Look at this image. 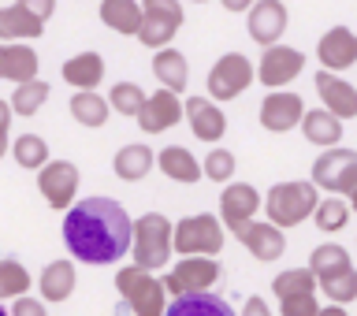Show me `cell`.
Here are the masks:
<instances>
[{
  "label": "cell",
  "instance_id": "cell-49",
  "mask_svg": "<svg viewBox=\"0 0 357 316\" xmlns=\"http://www.w3.org/2000/svg\"><path fill=\"white\" fill-rule=\"evenodd\" d=\"M190 4H208V0H190Z\"/></svg>",
  "mask_w": 357,
  "mask_h": 316
},
{
  "label": "cell",
  "instance_id": "cell-30",
  "mask_svg": "<svg viewBox=\"0 0 357 316\" xmlns=\"http://www.w3.org/2000/svg\"><path fill=\"white\" fill-rule=\"evenodd\" d=\"M350 268H354V261H350V253H346V246H339V242H324L309 257V272L317 276V283H328V279L350 272Z\"/></svg>",
  "mask_w": 357,
  "mask_h": 316
},
{
  "label": "cell",
  "instance_id": "cell-5",
  "mask_svg": "<svg viewBox=\"0 0 357 316\" xmlns=\"http://www.w3.org/2000/svg\"><path fill=\"white\" fill-rule=\"evenodd\" d=\"M223 223L212 212H194L175 223V253L178 257H216L223 250Z\"/></svg>",
  "mask_w": 357,
  "mask_h": 316
},
{
  "label": "cell",
  "instance_id": "cell-11",
  "mask_svg": "<svg viewBox=\"0 0 357 316\" xmlns=\"http://www.w3.org/2000/svg\"><path fill=\"white\" fill-rule=\"evenodd\" d=\"M38 190L49 201V209H71L78 197V167L71 160H49L38 172Z\"/></svg>",
  "mask_w": 357,
  "mask_h": 316
},
{
  "label": "cell",
  "instance_id": "cell-1",
  "mask_svg": "<svg viewBox=\"0 0 357 316\" xmlns=\"http://www.w3.org/2000/svg\"><path fill=\"white\" fill-rule=\"evenodd\" d=\"M134 220L112 197H82L63 216V246L82 264H116L130 257Z\"/></svg>",
  "mask_w": 357,
  "mask_h": 316
},
{
  "label": "cell",
  "instance_id": "cell-32",
  "mask_svg": "<svg viewBox=\"0 0 357 316\" xmlns=\"http://www.w3.org/2000/svg\"><path fill=\"white\" fill-rule=\"evenodd\" d=\"M11 156H15V164L26 167V172H41V167L52 160L49 142H45L41 134H22V138H15L11 142Z\"/></svg>",
  "mask_w": 357,
  "mask_h": 316
},
{
  "label": "cell",
  "instance_id": "cell-23",
  "mask_svg": "<svg viewBox=\"0 0 357 316\" xmlns=\"http://www.w3.org/2000/svg\"><path fill=\"white\" fill-rule=\"evenodd\" d=\"M142 0H100V22L119 38H138L142 30Z\"/></svg>",
  "mask_w": 357,
  "mask_h": 316
},
{
  "label": "cell",
  "instance_id": "cell-38",
  "mask_svg": "<svg viewBox=\"0 0 357 316\" xmlns=\"http://www.w3.org/2000/svg\"><path fill=\"white\" fill-rule=\"evenodd\" d=\"M234 164H238V160H234V153L216 145V149H208V156L201 160V172H205L208 183H223V186H227V183H234Z\"/></svg>",
  "mask_w": 357,
  "mask_h": 316
},
{
  "label": "cell",
  "instance_id": "cell-22",
  "mask_svg": "<svg viewBox=\"0 0 357 316\" xmlns=\"http://www.w3.org/2000/svg\"><path fill=\"white\" fill-rule=\"evenodd\" d=\"M156 167H160L172 183H183V186H194V183L205 179L201 160L186 149V145H167V149H160V153H156Z\"/></svg>",
  "mask_w": 357,
  "mask_h": 316
},
{
  "label": "cell",
  "instance_id": "cell-20",
  "mask_svg": "<svg viewBox=\"0 0 357 316\" xmlns=\"http://www.w3.org/2000/svg\"><path fill=\"white\" fill-rule=\"evenodd\" d=\"M38 52L30 49V41H0V78H8V82H30V78H38Z\"/></svg>",
  "mask_w": 357,
  "mask_h": 316
},
{
  "label": "cell",
  "instance_id": "cell-41",
  "mask_svg": "<svg viewBox=\"0 0 357 316\" xmlns=\"http://www.w3.org/2000/svg\"><path fill=\"white\" fill-rule=\"evenodd\" d=\"M11 316H49V313H45V301L41 298L22 294V298L11 301Z\"/></svg>",
  "mask_w": 357,
  "mask_h": 316
},
{
  "label": "cell",
  "instance_id": "cell-24",
  "mask_svg": "<svg viewBox=\"0 0 357 316\" xmlns=\"http://www.w3.org/2000/svg\"><path fill=\"white\" fill-rule=\"evenodd\" d=\"M153 167H156V153L142 142L123 145V149L112 156V172H116V179H123V183H142Z\"/></svg>",
  "mask_w": 357,
  "mask_h": 316
},
{
  "label": "cell",
  "instance_id": "cell-40",
  "mask_svg": "<svg viewBox=\"0 0 357 316\" xmlns=\"http://www.w3.org/2000/svg\"><path fill=\"white\" fill-rule=\"evenodd\" d=\"M317 313H320L317 294H290V298H279V316H317Z\"/></svg>",
  "mask_w": 357,
  "mask_h": 316
},
{
  "label": "cell",
  "instance_id": "cell-3",
  "mask_svg": "<svg viewBox=\"0 0 357 316\" xmlns=\"http://www.w3.org/2000/svg\"><path fill=\"white\" fill-rule=\"evenodd\" d=\"M175 223L164 216V212H145V216L134 220V239H130V257L134 264L145 268V272H160L167 268L175 253Z\"/></svg>",
  "mask_w": 357,
  "mask_h": 316
},
{
  "label": "cell",
  "instance_id": "cell-16",
  "mask_svg": "<svg viewBox=\"0 0 357 316\" xmlns=\"http://www.w3.org/2000/svg\"><path fill=\"white\" fill-rule=\"evenodd\" d=\"M183 116H186V105L178 100V93L160 86L156 93L145 97V108L138 112V127H142V134H164V130H172Z\"/></svg>",
  "mask_w": 357,
  "mask_h": 316
},
{
  "label": "cell",
  "instance_id": "cell-15",
  "mask_svg": "<svg viewBox=\"0 0 357 316\" xmlns=\"http://www.w3.org/2000/svg\"><path fill=\"white\" fill-rule=\"evenodd\" d=\"M261 209H264V197L257 194V186H250V183H227L223 186V194H220V223L227 231L250 223Z\"/></svg>",
  "mask_w": 357,
  "mask_h": 316
},
{
  "label": "cell",
  "instance_id": "cell-21",
  "mask_svg": "<svg viewBox=\"0 0 357 316\" xmlns=\"http://www.w3.org/2000/svg\"><path fill=\"white\" fill-rule=\"evenodd\" d=\"M75 283H78L75 261H67V257H60V261L45 264V268H41V276H38L41 301H52V306H60V301H67V298L75 294Z\"/></svg>",
  "mask_w": 357,
  "mask_h": 316
},
{
  "label": "cell",
  "instance_id": "cell-6",
  "mask_svg": "<svg viewBox=\"0 0 357 316\" xmlns=\"http://www.w3.org/2000/svg\"><path fill=\"white\" fill-rule=\"evenodd\" d=\"M205 82H208V100L223 105V100L242 97L245 89L257 82V67H253L250 56H242V52H223L220 60L208 67Z\"/></svg>",
  "mask_w": 357,
  "mask_h": 316
},
{
  "label": "cell",
  "instance_id": "cell-33",
  "mask_svg": "<svg viewBox=\"0 0 357 316\" xmlns=\"http://www.w3.org/2000/svg\"><path fill=\"white\" fill-rule=\"evenodd\" d=\"M49 93H52L49 82L30 78V82H19V86H15V93H11L8 105H11V112H15V116H26V119H30V116H38V112H41V105L49 100Z\"/></svg>",
  "mask_w": 357,
  "mask_h": 316
},
{
  "label": "cell",
  "instance_id": "cell-25",
  "mask_svg": "<svg viewBox=\"0 0 357 316\" xmlns=\"http://www.w3.org/2000/svg\"><path fill=\"white\" fill-rule=\"evenodd\" d=\"M67 108H71V116H75L78 127H89V130H100L112 119L108 97H100L97 89H75L71 100H67Z\"/></svg>",
  "mask_w": 357,
  "mask_h": 316
},
{
  "label": "cell",
  "instance_id": "cell-46",
  "mask_svg": "<svg viewBox=\"0 0 357 316\" xmlns=\"http://www.w3.org/2000/svg\"><path fill=\"white\" fill-rule=\"evenodd\" d=\"M317 316H350V313H346V306H331V301H328V306H320Z\"/></svg>",
  "mask_w": 357,
  "mask_h": 316
},
{
  "label": "cell",
  "instance_id": "cell-44",
  "mask_svg": "<svg viewBox=\"0 0 357 316\" xmlns=\"http://www.w3.org/2000/svg\"><path fill=\"white\" fill-rule=\"evenodd\" d=\"M238 316H272V309H268V301L264 298H245V306H242V313Z\"/></svg>",
  "mask_w": 357,
  "mask_h": 316
},
{
  "label": "cell",
  "instance_id": "cell-13",
  "mask_svg": "<svg viewBox=\"0 0 357 316\" xmlns=\"http://www.w3.org/2000/svg\"><path fill=\"white\" fill-rule=\"evenodd\" d=\"M231 234L264 264H272V261H279V257L287 253L283 227H275V223H268V220H250V223H242V227H234Z\"/></svg>",
  "mask_w": 357,
  "mask_h": 316
},
{
  "label": "cell",
  "instance_id": "cell-37",
  "mask_svg": "<svg viewBox=\"0 0 357 316\" xmlns=\"http://www.w3.org/2000/svg\"><path fill=\"white\" fill-rule=\"evenodd\" d=\"M108 105H112V112H119V116L138 119V112L145 108V89L138 82H116L108 93Z\"/></svg>",
  "mask_w": 357,
  "mask_h": 316
},
{
  "label": "cell",
  "instance_id": "cell-47",
  "mask_svg": "<svg viewBox=\"0 0 357 316\" xmlns=\"http://www.w3.org/2000/svg\"><path fill=\"white\" fill-rule=\"evenodd\" d=\"M350 212H357V186H354V194H350Z\"/></svg>",
  "mask_w": 357,
  "mask_h": 316
},
{
  "label": "cell",
  "instance_id": "cell-7",
  "mask_svg": "<svg viewBox=\"0 0 357 316\" xmlns=\"http://www.w3.org/2000/svg\"><path fill=\"white\" fill-rule=\"evenodd\" d=\"M312 186L328 190L335 197H350L354 186H357V153L346 149V145L324 149L317 160H312Z\"/></svg>",
  "mask_w": 357,
  "mask_h": 316
},
{
  "label": "cell",
  "instance_id": "cell-27",
  "mask_svg": "<svg viewBox=\"0 0 357 316\" xmlns=\"http://www.w3.org/2000/svg\"><path fill=\"white\" fill-rule=\"evenodd\" d=\"M60 75H63V82L75 86V89H97L105 82V56L100 52H78L60 67Z\"/></svg>",
  "mask_w": 357,
  "mask_h": 316
},
{
  "label": "cell",
  "instance_id": "cell-9",
  "mask_svg": "<svg viewBox=\"0 0 357 316\" xmlns=\"http://www.w3.org/2000/svg\"><path fill=\"white\" fill-rule=\"evenodd\" d=\"M220 261L216 257H183L172 272H167L160 283L172 298H183V294H208V287H216L220 279Z\"/></svg>",
  "mask_w": 357,
  "mask_h": 316
},
{
  "label": "cell",
  "instance_id": "cell-17",
  "mask_svg": "<svg viewBox=\"0 0 357 316\" xmlns=\"http://www.w3.org/2000/svg\"><path fill=\"white\" fill-rule=\"evenodd\" d=\"M183 105H186V123H190V130H194V138H201L205 145H216L223 134H227V116H223V108L216 100L190 97Z\"/></svg>",
  "mask_w": 357,
  "mask_h": 316
},
{
  "label": "cell",
  "instance_id": "cell-2",
  "mask_svg": "<svg viewBox=\"0 0 357 316\" xmlns=\"http://www.w3.org/2000/svg\"><path fill=\"white\" fill-rule=\"evenodd\" d=\"M116 290L119 306L116 316H164L167 313V290L153 272H145L138 264H123L116 272Z\"/></svg>",
  "mask_w": 357,
  "mask_h": 316
},
{
  "label": "cell",
  "instance_id": "cell-4",
  "mask_svg": "<svg viewBox=\"0 0 357 316\" xmlns=\"http://www.w3.org/2000/svg\"><path fill=\"white\" fill-rule=\"evenodd\" d=\"M320 205V190L312 186V179H290V183H275L264 197L268 223L275 227H298L301 220H309Z\"/></svg>",
  "mask_w": 357,
  "mask_h": 316
},
{
  "label": "cell",
  "instance_id": "cell-28",
  "mask_svg": "<svg viewBox=\"0 0 357 316\" xmlns=\"http://www.w3.org/2000/svg\"><path fill=\"white\" fill-rule=\"evenodd\" d=\"M45 33V22L33 19L26 8L11 4V8H0V41L15 45V41H38Z\"/></svg>",
  "mask_w": 357,
  "mask_h": 316
},
{
  "label": "cell",
  "instance_id": "cell-39",
  "mask_svg": "<svg viewBox=\"0 0 357 316\" xmlns=\"http://www.w3.org/2000/svg\"><path fill=\"white\" fill-rule=\"evenodd\" d=\"M320 290H324V298H328L331 306H350V301L357 298V268L328 279V283H320Z\"/></svg>",
  "mask_w": 357,
  "mask_h": 316
},
{
  "label": "cell",
  "instance_id": "cell-45",
  "mask_svg": "<svg viewBox=\"0 0 357 316\" xmlns=\"http://www.w3.org/2000/svg\"><path fill=\"white\" fill-rule=\"evenodd\" d=\"M220 4L227 8V11H234V15H238V11H250V8L257 4V0H220Z\"/></svg>",
  "mask_w": 357,
  "mask_h": 316
},
{
  "label": "cell",
  "instance_id": "cell-29",
  "mask_svg": "<svg viewBox=\"0 0 357 316\" xmlns=\"http://www.w3.org/2000/svg\"><path fill=\"white\" fill-rule=\"evenodd\" d=\"M153 75H156V82H160L164 89H172V93H183V89L190 86V63L178 49H156Z\"/></svg>",
  "mask_w": 357,
  "mask_h": 316
},
{
  "label": "cell",
  "instance_id": "cell-19",
  "mask_svg": "<svg viewBox=\"0 0 357 316\" xmlns=\"http://www.w3.org/2000/svg\"><path fill=\"white\" fill-rule=\"evenodd\" d=\"M317 93H320V105L339 119H354L357 116V89L346 82V78L331 75V71H320L317 75Z\"/></svg>",
  "mask_w": 357,
  "mask_h": 316
},
{
  "label": "cell",
  "instance_id": "cell-34",
  "mask_svg": "<svg viewBox=\"0 0 357 316\" xmlns=\"http://www.w3.org/2000/svg\"><path fill=\"white\" fill-rule=\"evenodd\" d=\"M320 283L309 268H287L272 279V294L275 298H290V294H317Z\"/></svg>",
  "mask_w": 357,
  "mask_h": 316
},
{
  "label": "cell",
  "instance_id": "cell-48",
  "mask_svg": "<svg viewBox=\"0 0 357 316\" xmlns=\"http://www.w3.org/2000/svg\"><path fill=\"white\" fill-rule=\"evenodd\" d=\"M0 316H11V309H4V301H0Z\"/></svg>",
  "mask_w": 357,
  "mask_h": 316
},
{
  "label": "cell",
  "instance_id": "cell-35",
  "mask_svg": "<svg viewBox=\"0 0 357 316\" xmlns=\"http://www.w3.org/2000/svg\"><path fill=\"white\" fill-rule=\"evenodd\" d=\"M30 290V272L15 257H0V301H15Z\"/></svg>",
  "mask_w": 357,
  "mask_h": 316
},
{
  "label": "cell",
  "instance_id": "cell-8",
  "mask_svg": "<svg viewBox=\"0 0 357 316\" xmlns=\"http://www.w3.org/2000/svg\"><path fill=\"white\" fill-rule=\"evenodd\" d=\"M142 11H145V19L138 30V41L145 49H167L178 27L186 22L183 0H142Z\"/></svg>",
  "mask_w": 357,
  "mask_h": 316
},
{
  "label": "cell",
  "instance_id": "cell-18",
  "mask_svg": "<svg viewBox=\"0 0 357 316\" xmlns=\"http://www.w3.org/2000/svg\"><path fill=\"white\" fill-rule=\"evenodd\" d=\"M317 56L324 63V71L339 75L346 67L357 63V33L350 27H331L324 38L317 41Z\"/></svg>",
  "mask_w": 357,
  "mask_h": 316
},
{
  "label": "cell",
  "instance_id": "cell-42",
  "mask_svg": "<svg viewBox=\"0 0 357 316\" xmlns=\"http://www.w3.org/2000/svg\"><path fill=\"white\" fill-rule=\"evenodd\" d=\"M11 116H15V112H11V105L8 100H0V160H4V153L11 149Z\"/></svg>",
  "mask_w": 357,
  "mask_h": 316
},
{
  "label": "cell",
  "instance_id": "cell-31",
  "mask_svg": "<svg viewBox=\"0 0 357 316\" xmlns=\"http://www.w3.org/2000/svg\"><path fill=\"white\" fill-rule=\"evenodd\" d=\"M164 316H238V313H234L220 294H212V290H208V294H183V298H175Z\"/></svg>",
  "mask_w": 357,
  "mask_h": 316
},
{
  "label": "cell",
  "instance_id": "cell-14",
  "mask_svg": "<svg viewBox=\"0 0 357 316\" xmlns=\"http://www.w3.org/2000/svg\"><path fill=\"white\" fill-rule=\"evenodd\" d=\"M245 27H250V38L261 45V49H272L279 45V38L287 33L290 19H287V4L283 0H257V4L245 11Z\"/></svg>",
  "mask_w": 357,
  "mask_h": 316
},
{
  "label": "cell",
  "instance_id": "cell-12",
  "mask_svg": "<svg viewBox=\"0 0 357 316\" xmlns=\"http://www.w3.org/2000/svg\"><path fill=\"white\" fill-rule=\"evenodd\" d=\"M301 116H305V100H301V93H290V89H272V93L261 100V112H257L261 127L272 130V134L294 130L301 123Z\"/></svg>",
  "mask_w": 357,
  "mask_h": 316
},
{
  "label": "cell",
  "instance_id": "cell-36",
  "mask_svg": "<svg viewBox=\"0 0 357 316\" xmlns=\"http://www.w3.org/2000/svg\"><path fill=\"white\" fill-rule=\"evenodd\" d=\"M346 220H350V201H342V197H320L317 212H312V223H317V231H324V234L342 231Z\"/></svg>",
  "mask_w": 357,
  "mask_h": 316
},
{
  "label": "cell",
  "instance_id": "cell-26",
  "mask_svg": "<svg viewBox=\"0 0 357 316\" xmlns=\"http://www.w3.org/2000/svg\"><path fill=\"white\" fill-rule=\"evenodd\" d=\"M301 134H305V142L320 145V149H335V145L342 142V119L331 116L328 108H305V116H301Z\"/></svg>",
  "mask_w": 357,
  "mask_h": 316
},
{
  "label": "cell",
  "instance_id": "cell-43",
  "mask_svg": "<svg viewBox=\"0 0 357 316\" xmlns=\"http://www.w3.org/2000/svg\"><path fill=\"white\" fill-rule=\"evenodd\" d=\"M15 4H19V8H26L30 15H33V19H41V22H45V19H52V11H56V0H15Z\"/></svg>",
  "mask_w": 357,
  "mask_h": 316
},
{
  "label": "cell",
  "instance_id": "cell-10",
  "mask_svg": "<svg viewBox=\"0 0 357 316\" xmlns=\"http://www.w3.org/2000/svg\"><path fill=\"white\" fill-rule=\"evenodd\" d=\"M305 67V52L290 49V45H272L264 49L261 63H257V82H264V89H287Z\"/></svg>",
  "mask_w": 357,
  "mask_h": 316
}]
</instances>
